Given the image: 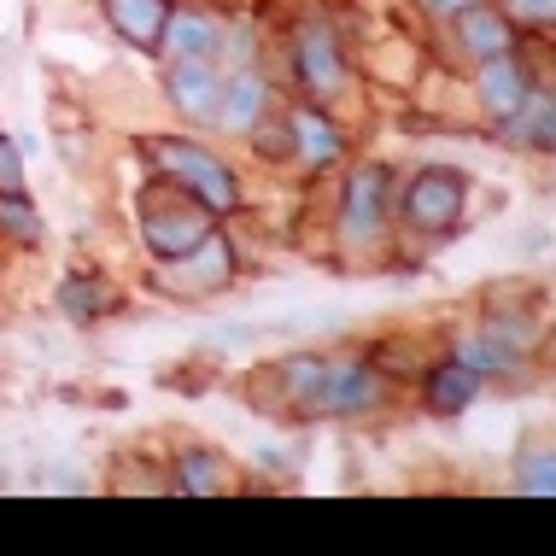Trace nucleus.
<instances>
[{
	"instance_id": "nucleus-1",
	"label": "nucleus",
	"mask_w": 556,
	"mask_h": 556,
	"mask_svg": "<svg viewBox=\"0 0 556 556\" xmlns=\"http://www.w3.org/2000/svg\"><path fill=\"white\" fill-rule=\"evenodd\" d=\"M205 235H217V212L193 188L164 176V182H153L141 193V240H147V252H153L159 264L193 252Z\"/></svg>"
},
{
	"instance_id": "nucleus-2",
	"label": "nucleus",
	"mask_w": 556,
	"mask_h": 556,
	"mask_svg": "<svg viewBox=\"0 0 556 556\" xmlns=\"http://www.w3.org/2000/svg\"><path fill=\"white\" fill-rule=\"evenodd\" d=\"M141 159H153L170 182H182V188H193L205 205L223 217V212H235V200H240V188H235V176H229V164L223 159H212L205 147H193V141H182V135H147L141 141Z\"/></svg>"
},
{
	"instance_id": "nucleus-3",
	"label": "nucleus",
	"mask_w": 556,
	"mask_h": 556,
	"mask_svg": "<svg viewBox=\"0 0 556 556\" xmlns=\"http://www.w3.org/2000/svg\"><path fill=\"white\" fill-rule=\"evenodd\" d=\"M463 205H469V182L457 170H422L410 182V193H404V223L422 235H445L457 229Z\"/></svg>"
},
{
	"instance_id": "nucleus-4",
	"label": "nucleus",
	"mask_w": 556,
	"mask_h": 556,
	"mask_svg": "<svg viewBox=\"0 0 556 556\" xmlns=\"http://www.w3.org/2000/svg\"><path fill=\"white\" fill-rule=\"evenodd\" d=\"M375 399H381V375H375V369L328 364L323 381H317V393L305 399V410L311 416H357V410H369Z\"/></svg>"
},
{
	"instance_id": "nucleus-5",
	"label": "nucleus",
	"mask_w": 556,
	"mask_h": 556,
	"mask_svg": "<svg viewBox=\"0 0 556 556\" xmlns=\"http://www.w3.org/2000/svg\"><path fill=\"white\" fill-rule=\"evenodd\" d=\"M293 53H299V77L305 88H317V94H334L345 83V53L334 41V24L328 18H305L293 29Z\"/></svg>"
},
{
	"instance_id": "nucleus-6",
	"label": "nucleus",
	"mask_w": 556,
	"mask_h": 556,
	"mask_svg": "<svg viewBox=\"0 0 556 556\" xmlns=\"http://www.w3.org/2000/svg\"><path fill=\"white\" fill-rule=\"evenodd\" d=\"M387 217V170L381 164H357L345 182V205H340V229L345 240H369Z\"/></svg>"
},
{
	"instance_id": "nucleus-7",
	"label": "nucleus",
	"mask_w": 556,
	"mask_h": 556,
	"mask_svg": "<svg viewBox=\"0 0 556 556\" xmlns=\"http://www.w3.org/2000/svg\"><path fill=\"white\" fill-rule=\"evenodd\" d=\"M223 281H229V247H223L217 235H205L193 252L164 264V288L170 293H212Z\"/></svg>"
},
{
	"instance_id": "nucleus-8",
	"label": "nucleus",
	"mask_w": 556,
	"mask_h": 556,
	"mask_svg": "<svg viewBox=\"0 0 556 556\" xmlns=\"http://www.w3.org/2000/svg\"><path fill=\"white\" fill-rule=\"evenodd\" d=\"M475 94L492 117H516V106L528 100V65L516 53H492L480 59V77H475Z\"/></svg>"
},
{
	"instance_id": "nucleus-9",
	"label": "nucleus",
	"mask_w": 556,
	"mask_h": 556,
	"mask_svg": "<svg viewBox=\"0 0 556 556\" xmlns=\"http://www.w3.org/2000/svg\"><path fill=\"white\" fill-rule=\"evenodd\" d=\"M112 29L129 41V48L153 53L164 41V18H170V0H106Z\"/></svg>"
},
{
	"instance_id": "nucleus-10",
	"label": "nucleus",
	"mask_w": 556,
	"mask_h": 556,
	"mask_svg": "<svg viewBox=\"0 0 556 556\" xmlns=\"http://www.w3.org/2000/svg\"><path fill=\"white\" fill-rule=\"evenodd\" d=\"M170 100H176V112H193V117H212L217 112V71L205 65V59H176L170 65Z\"/></svg>"
},
{
	"instance_id": "nucleus-11",
	"label": "nucleus",
	"mask_w": 556,
	"mask_h": 556,
	"mask_svg": "<svg viewBox=\"0 0 556 556\" xmlns=\"http://www.w3.org/2000/svg\"><path fill=\"white\" fill-rule=\"evenodd\" d=\"M457 29H463V48H469L475 59H492V53H509V41H516V29H509L504 12H492V7H463L457 12Z\"/></svg>"
},
{
	"instance_id": "nucleus-12",
	"label": "nucleus",
	"mask_w": 556,
	"mask_h": 556,
	"mask_svg": "<svg viewBox=\"0 0 556 556\" xmlns=\"http://www.w3.org/2000/svg\"><path fill=\"white\" fill-rule=\"evenodd\" d=\"M212 117H217L223 129H252V124L264 117V83L252 77V71L229 77V83L217 88V112H212Z\"/></svg>"
},
{
	"instance_id": "nucleus-13",
	"label": "nucleus",
	"mask_w": 556,
	"mask_h": 556,
	"mask_svg": "<svg viewBox=\"0 0 556 556\" xmlns=\"http://www.w3.org/2000/svg\"><path fill=\"white\" fill-rule=\"evenodd\" d=\"M475 393H480V375H475L469 364H457V357H451L445 369H433V375H428V410H433V416H457V410H469Z\"/></svg>"
},
{
	"instance_id": "nucleus-14",
	"label": "nucleus",
	"mask_w": 556,
	"mask_h": 556,
	"mask_svg": "<svg viewBox=\"0 0 556 556\" xmlns=\"http://www.w3.org/2000/svg\"><path fill=\"white\" fill-rule=\"evenodd\" d=\"M288 129H293V147H299V159H305V164H334V159L345 153L334 124H328L323 112H293Z\"/></svg>"
},
{
	"instance_id": "nucleus-15",
	"label": "nucleus",
	"mask_w": 556,
	"mask_h": 556,
	"mask_svg": "<svg viewBox=\"0 0 556 556\" xmlns=\"http://www.w3.org/2000/svg\"><path fill=\"white\" fill-rule=\"evenodd\" d=\"M159 48H170L176 59H205L217 48V24L200 18V12H170V18H164V41H159Z\"/></svg>"
},
{
	"instance_id": "nucleus-16",
	"label": "nucleus",
	"mask_w": 556,
	"mask_h": 556,
	"mask_svg": "<svg viewBox=\"0 0 556 556\" xmlns=\"http://www.w3.org/2000/svg\"><path fill=\"white\" fill-rule=\"evenodd\" d=\"M0 240H12V247H36L41 240V217L24 200V188H0Z\"/></svg>"
},
{
	"instance_id": "nucleus-17",
	"label": "nucleus",
	"mask_w": 556,
	"mask_h": 556,
	"mask_svg": "<svg viewBox=\"0 0 556 556\" xmlns=\"http://www.w3.org/2000/svg\"><path fill=\"white\" fill-rule=\"evenodd\" d=\"M59 305L71 311L77 323L88 317H100V311H112L117 305V293H112V281H94V276H71L65 288H59Z\"/></svg>"
},
{
	"instance_id": "nucleus-18",
	"label": "nucleus",
	"mask_w": 556,
	"mask_h": 556,
	"mask_svg": "<svg viewBox=\"0 0 556 556\" xmlns=\"http://www.w3.org/2000/svg\"><path fill=\"white\" fill-rule=\"evenodd\" d=\"M509 124L521 129V141H533V147H551L556 153V94H528L516 106V117Z\"/></svg>"
},
{
	"instance_id": "nucleus-19",
	"label": "nucleus",
	"mask_w": 556,
	"mask_h": 556,
	"mask_svg": "<svg viewBox=\"0 0 556 556\" xmlns=\"http://www.w3.org/2000/svg\"><path fill=\"white\" fill-rule=\"evenodd\" d=\"M182 492H200V498L229 492V463L212 457V451H188L182 457Z\"/></svg>"
},
{
	"instance_id": "nucleus-20",
	"label": "nucleus",
	"mask_w": 556,
	"mask_h": 556,
	"mask_svg": "<svg viewBox=\"0 0 556 556\" xmlns=\"http://www.w3.org/2000/svg\"><path fill=\"white\" fill-rule=\"evenodd\" d=\"M521 492H533V498H556V451L521 457Z\"/></svg>"
},
{
	"instance_id": "nucleus-21",
	"label": "nucleus",
	"mask_w": 556,
	"mask_h": 556,
	"mask_svg": "<svg viewBox=\"0 0 556 556\" xmlns=\"http://www.w3.org/2000/svg\"><path fill=\"white\" fill-rule=\"evenodd\" d=\"M457 364H469L475 375H498V369H509V352H498L492 340H463L457 345Z\"/></svg>"
},
{
	"instance_id": "nucleus-22",
	"label": "nucleus",
	"mask_w": 556,
	"mask_h": 556,
	"mask_svg": "<svg viewBox=\"0 0 556 556\" xmlns=\"http://www.w3.org/2000/svg\"><path fill=\"white\" fill-rule=\"evenodd\" d=\"M247 135H252V147H258L264 159H288V147H293V129H288V117H276V124H264V117H258V124H252Z\"/></svg>"
},
{
	"instance_id": "nucleus-23",
	"label": "nucleus",
	"mask_w": 556,
	"mask_h": 556,
	"mask_svg": "<svg viewBox=\"0 0 556 556\" xmlns=\"http://www.w3.org/2000/svg\"><path fill=\"white\" fill-rule=\"evenodd\" d=\"M323 369L328 364H317V357H293V364L281 369V387H288L293 399H311V393H317V381H323Z\"/></svg>"
},
{
	"instance_id": "nucleus-24",
	"label": "nucleus",
	"mask_w": 556,
	"mask_h": 556,
	"mask_svg": "<svg viewBox=\"0 0 556 556\" xmlns=\"http://www.w3.org/2000/svg\"><path fill=\"white\" fill-rule=\"evenodd\" d=\"M0 188H24V159L12 141H0Z\"/></svg>"
},
{
	"instance_id": "nucleus-25",
	"label": "nucleus",
	"mask_w": 556,
	"mask_h": 556,
	"mask_svg": "<svg viewBox=\"0 0 556 556\" xmlns=\"http://www.w3.org/2000/svg\"><path fill=\"white\" fill-rule=\"evenodd\" d=\"M516 18H528V24H556V0H516Z\"/></svg>"
},
{
	"instance_id": "nucleus-26",
	"label": "nucleus",
	"mask_w": 556,
	"mask_h": 556,
	"mask_svg": "<svg viewBox=\"0 0 556 556\" xmlns=\"http://www.w3.org/2000/svg\"><path fill=\"white\" fill-rule=\"evenodd\" d=\"M463 7H475V0H422V12H428V18H457Z\"/></svg>"
}]
</instances>
